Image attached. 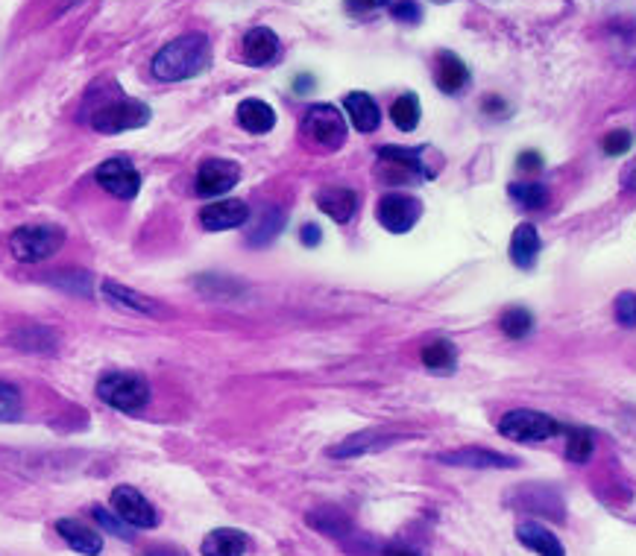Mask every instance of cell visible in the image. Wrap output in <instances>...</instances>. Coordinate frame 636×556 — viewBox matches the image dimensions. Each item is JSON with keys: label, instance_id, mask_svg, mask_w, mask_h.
Instances as JSON below:
<instances>
[{"label": "cell", "instance_id": "obj_1", "mask_svg": "<svg viewBox=\"0 0 636 556\" xmlns=\"http://www.w3.org/2000/svg\"><path fill=\"white\" fill-rule=\"evenodd\" d=\"M209 65V39L194 33L165 44L153 56V74L162 82H179L188 77H197Z\"/></svg>", "mask_w": 636, "mask_h": 556}, {"label": "cell", "instance_id": "obj_2", "mask_svg": "<svg viewBox=\"0 0 636 556\" xmlns=\"http://www.w3.org/2000/svg\"><path fill=\"white\" fill-rule=\"evenodd\" d=\"M147 120H150V109L141 100H132L121 91H115L112 97H100L97 109L91 112V126L97 132H106V135L138 129Z\"/></svg>", "mask_w": 636, "mask_h": 556}, {"label": "cell", "instance_id": "obj_3", "mask_svg": "<svg viewBox=\"0 0 636 556\" xmlns=\"http://www.w3.org/2000/svg\"><path fill=\"white\" fill-rule=\"evenodd\" d=\"M97 396L121 413H141L150 401V384L135 372H106L97 381Z\"/></svg>", "mask_w": 636, "mask_h": 556}, {"label": "cell", "instance_id": "obj_4", "mask_svg": "<svg viewBox=\"0 0 636 556\" xmlns=\"http://www.w3.org/2000/svg\"><path fill=\"white\" fill-rule=\"evenodd\" d=\"M65 243V232L59 226H21L9 238V252L24 264H39L56 255Z\"/></svg>", "mask_w": 636, "mask_h": 556}, {"label": "cell", "instance_id": "obj_5", "mask_svg": "<svg viewBox=\"0 0 636 556\" xmlns=\"http://www.w3.org/2000/svg\"><path fill=\"white\" fill-rule=\"evenodd\" d=\"M302 132L323 150H340L346 141V123L332 103H314L302 118Z\"/></svg>", "mask_w": 636, "mask_h": 556}, {"label": "cell", "instance_id": "obj_6", "mask_svg": "<svg viewBox=\"0 0 636 556\" xmlns=\"http://www.w3.org/2000/svg\"><path fill=\"white\" fill-rule=\"evenodd\" d=\"M560 431V425L554 422L552 416L537 413V410H510L499 419V434L513 439V442H546Z\"/></svg>", "mask_w": 636, "mask_h": 556}, {"label": "cell", "instance_id": "obj_7", "mask_svg": "<svg viewBox=\"0 0 636 556\" xmlns=\"http://www.w3.org/2000/svg\"><path fill=\"white\" fill-rule=\"evenodd\" d=\"M382 161V176L387 182L399 185V182H414V179H431L434 170H428L425 161V147L417 150H402V147H382L379 150Z\"/></svg>", "mask_w": 636, "mask_h": 556}, {"label": "cell", "instance_id": "obj_8", "mask_svg": "<svg viewBox=\"0 0 636 556\" xmlns=\"http://www.w3.org/2000/svg\"><path fill=\"white\" fill-rule=\"evenodd\" d=\"M376 214H379V223H382L387 232L405 235V232H411V229L417 226V220L423 217V202L417 197H411V194L393 191V194H384V197L379 199Z\"/></svg>", "mask_w": 636, "mask_h": 556}, {"label": "cell", "instance_id": "obj_9", "mask_svg": "<svg viewBox=\"0 0 636 556\" xmlns=\"http://www.w3.org/2000/svg\"><path fill=\"white\" fill-rule=\"evenodd\" d=\"M241 179V167L229 159H206L197 170V194L200 197H223Z\"/></svg>", "mask_w": 636, "mask_h": 556}, {"label": "cell", "instance_id": "obj_10", "mask_svg": "<svg viewBox=\"0 0 636 556\" xmlns=\"http://www.w3.org/2000/svg\"><path fill=\"white\" fill-rule=\"evenodd\" d=\"M94 179H97V185H100L103 191H109L112 197L118 199H132L141 191V176H138V170H135L127 159L103 161V164L97 167Z\"/></svg>", "mask_w": 636, "mask_h": 556}, {"label": "cell", "instance_id": "obj_11", "mask_svg": "<svg viewBox=\"0 0 636 556\" xmlns=\"http://www.w3.org/2000/svg\"><path fill=\"white\" fill-rule=\"evenodd\" d=\"M112 510L118 516L127 521L129 527H156L159 524V516H156V507L132 486H118L112 492Z\"/></svg>", "mask_w": 636, "mask_h": 556}, {"label": "cell", "instance_id": "obj_12", "mask_svg": "<svg viewBox=\"0 0 636 556\" xmlns=\"http://www.w3.org/2000/svg\"><path fill=\"white\" fill-rule=\"evenodd\" d=\"M250 217V208L247 202L241 199H220V202H212L200 211V226L206 232H223V229H235L241 223H247Z\"/></svg>", "mask_w": 636, "mask_h": 556}, {"label": "cell", "instance_id": "obj_13", "mask_svg": "<svg viewBox=\"0 0 636 556\" xmlns=\"http://www.w3.org/2000/svg\"><path fill=\"white\" fill-rule=\"evenodd\" d=\"M314 199H317V208L323 214H329L335 223H349L358 211V194L343 185H329V188L317 191Z\"/></svg>", "mask_w": 636, "mask_h": 556}, {"label": "cell", "instance_id": "obj_14", "mask_svg": "<svg viewBox=\"0 0 636 556\" xmlns=\"http://www.w3.org/2000/svg\"><path fill=\"white\" fill-rule=\"evenodd\" d=\"M437 460L449 463V466H464V469H513L516 466L513 457L487 451V448H461V451H452V454H440Z\"/></svg>", "mask_w": 636, "mask_h": 556}, {"label": "cell", "instance_id": "obj_15", "mask_svg": "<svg viewBox=\"0 0 636 556\" xmlns=\"http://www.w3.org/2000/svg\"><path fill=\"white\" fill-rule=\"evenodd\" d=\"M279 56V39L273 30L267 27H255L244 36V44H241V59L247 65H255V68H264L270 65L273 59Z\"/></svg>", "mask_w": 636, "mask_h": 556}, {"label": "cell", "instance_id": "obj_16", "mask_svg": "<svg viewBox=\"0 0 636 556\" xmlns=\"http://www.w3.org/2000/svg\"><path fill=\"white\" fill-rule=\"evenodd\" d=\"M434 82H437V88H440V91H446V94H458L461 88H467V82H469L467 65H464L455 53L440 50V53H437V59H434Z\"/></svg>", "mask_w": 636, "mask_h": 556}, {"label": "cell", "instance_id": "obj_17", "mask_svg": "<svg viewBox=\"0 0 636 556\" xmlns=\"http://www.w3.org/2000/svg\"><path fill=\"white\" fill-rule=\"evenodd\" d=\"M56 530H59V536L65 539V545H71V548L80 551V554L97 556L103 551L100 533L91 530L83 521H77V518H62V521H56Z\"/></svg>", "mask_w": 636, "mask_h": 556}, {"label": "cell", "instance_id": "obj_18", "mask_svg": "<svg viewBox=\"0 0 636 556\" xmlns=\"http://www.w3.org/2000/svg\"><path fill=\"white\" fill-rule=\"evenodd\" d=\"M343 106H346V115H349L352 126H355L358 132H376V129H379L382 112H379V103H376L370 94H364V91L346 94Z\"/></svg>", "mask_w": 636, "mask_h": 556}, {"label": "cell", "instance_id": "obj_19", "mask_svg": "<svg viewBox=\"0 0 636 556\" xmlns=\"http://www.w3.org/2000/svg\"><path fill=\"white\" fill-rule=\"evenodd\" d=\"M516 539L525 545V548H531L537 556H563V545H560V539L549 533L543 524H537V521H522L519 527H516Z\"/></svg>", "mask_w": 636, "mask_h": 556}, {"label": "cell", "instance_id": "obj_20", "mask_svg": "<svg viewBox=\"0 0 636 556\" xmlns=\"http://www.w3.org/2000/svg\"><path fill=\"white\" fill-rule=\"evenodd\" d=\"M540 255V235L531 223H522L513 229V240H510V258L519 270H531L534 261Z\"/></svg>", "mask_w": 636, "mask_h": 556}, {"label": "cell", "instance_id": "obj_21", "mask_svg": "<svg viewBox=\"0 0 636 556\" xmlns=\"http://www.w3.org/2000/svg\"><path fill=\"white\" fill-rule=\"evenodd\" d=\"M103 293H106V299H109V302H115V305H121V308H129V311H135V314L165 317V311H162L153 299H147V296H141V293L129 290V287L118 284V281H106V284H103Z\"/></svg>", "mask_w": 636, "mask_h": 556}, {"label": "cell", "instance_id": "obj_22", "mask_svg": "<svg viewBox=\"0 0 636 556\" xmlns=\"http://www.w3.org/2000/svg\"><path fill=\"white\" fill-rule=\"evenodd\" d=\"M285 223H288V214H285L279 205L261 208L255 226L250 229V235H247V243H250V246H267L270 240L279 238V232L285 229Z\"/></svg>", "mask_w": 636, "mask_h": 556}, {"label": "cell", "instance_id": "obj_23", "mask_svg": "<svg viewBox=\"0 0 636 556\" xmlns=\"http://www.w3.org/2000/svg\"><path fill=\"white\" fill-rule=\"evenodd\" d=\"M203 556H244L247 554V536L241 530H212L203 539Z\"/></svg>", "mask_w": 636, "mask_h": 556}, {"label": "cell", "instance_id": "obj_24", "mask_svg": "<svg viewBox=\"0 0 636 556\" xmlns=\"http://www.w3.org/2000/svg\"><path fill=\"white\" fill-rule=\"evenodd\" d=\"M12 343H15L21 352H36V355H50V352H56V346H59L56 334H53L50 328H44V325H24L21 331L12 334Z\"/></svg>", "mask_w": 636, "mask_h": 556}, {"label": "cell", "instance_id": "obj_25", "mask_svg": "<svg viewBox=\"0 0 636 556\" xmlns=\"http://www.w3.org/2000/svg\"><path fill=\"white\" fill-rule=\"evenodd\" d=\"M238 123L253 132V135H261V132H270L276 126V112L264 103V100H244L238 106Z\"/></svg>", "mask_w": 636, "mask_h": 556}, {"label": "cell", "instance_id": "obj_26", "mask_svg": "<svg viewBox=\"0 0 636 556\" xmlns=\"http://www.w3.org/2000/svg\"><path fill=\"white\" fill-rule=\"evenodd\" d=\"M423 363L425 369H431V372H437V375L452 372V369H455V346H452L449 340H437V343L425 346Z\"/></svg>", "mask_w": 636, "mask_h": 556}, {"label": "cell", "instance_id": "obj_27", "mask_svg": "<svg viewBox=\"0 0 636 556\" xmlns=\"http://www.w3.org/2000/svg\"><path fill=\"white\" fill-rule=\"evenodd\" d=\"M508 194L522 208H528V211H537V208H546L549 205V191L540 182H513L508 188Z\"/></svg>", "mask_w": 636, "mask_h": 556}, {"label": "cell", "instance_id": "obj_28", "mask_svg": "<svg viewBox=\"0 0 636 556\" xmlns=\"http://www.w3.org/2000/svg\"><path fill=\"white\" fill-rule=\"evenodd\" d=\"M390 115H393L396 129H402V132L417 129V123H420V100H417V94H402V97L393 103Z\"/></svg>", "mask_w": 636, "mask_h": 556}, {"label": "cell", "instance_id": "obj_29", "mask_svg": "<svg viewBox=\"0 0 636 556\" xmlns=\"http://www.w3.org/2000/svg\"><path fill=\"white\" fill-rule=\"evenodd\" d=\"M387 442H390L387 434L367 431V434H358V437L346 439L343 445H338V448L332 451V457H355V454H364V451H370V448H382Z\"/></svg>", "mask_w": 636, "mask_h": 556}, {"label": "cell", "instance_id": "obj_30", "mask_svg": "<svg viewBox=\"0 0 636 556\" xmlns=\"http://www.w3.org/2000/svg\"><path fill=\"white\" fill-rule=\"evenodd\" d=\"M593 434L584 431V428H569L566 431V457L572 463H587L593 457Z\"/></svg>", "mask_w": 636, "mask_h": 556}, {"label": "cell", "instance_id": "obj_31", "mask_svg": "<svg viewBox=\"0 0 636 556\" xmlns=\"http://www.w3.org/2000/svg\"><path fill=\"white\" fill-rule=\"evenodd\" d=\"M499 325H502V331L513 337V340H519V337H525L528 331H531V325H534V317L525 311V308H519V305H513L508 308L502 319H499Z\"/></svg>", "mask_w": 636, "mask_h": 556}, {"label": "cell", "instance_id": "obj_32", "mask_svg": "<svg viewBox=\"0 0 636 556\" xmlns=\"http://www.w3.org/2000/svg\"><path fill=\"white\" fill-rule=\"evenodd\" d=\"M50 284L68 290V293H77V296H88L91 293V276L88 273H80V270H62V273H53L47 276Z\"/></svg>", "mask_w": 636, "mask_h": 556}, {"label": "cell", "instance_id": "obj_33", "mask_svg": "<svg viewBox=\"0 0 636 556\" xmlns=\"http://www.w3.org/2000/svg\"><path fill=\"white\" fill-rule=\"evenodd\" d=\"M21 416V393L0 381V422H15Z\"/></svg>", "mask_w": 636, "mask_h": 556}, {"label": "cell", "instance_id": "obj_34", "mask_svg": "<svg viewBox=\"0 0 636 556\" xmlns=\"http://www.w3.org/2000/svg\"><path fill=\"white\" fill-rule=\"evenodd\" d=\"M94 518H97V521H100L109 533H115L118 539H127V542H132V530H129L127 521L118 516V513H109V510L97 507V510H94Z\"/></svg>", "mask_w": 636, "mask_h": 556}, {"label": "cell", "instance_id": "obj_35", "mask_svg": "<svg viewBox=\"0 0 636 556\" xmlns=\"http://www.w3.org/2000/svg\"><path fill=\"white\" fill-rule=\"evenodd\" d=\"M390 15H393L396 21L417 24V21L423 18V9H420L417 0H396V3H390Z\"/></svg>", "mask_w": 636, "mask_h": 556}, {"label": "cell", "instance_id": "obj_36", "mask_svg": "<svg viewBox=\"0 0 636 556\" xmlns=\"http://www.w3.org/2000/svg\"><path fill=\"white\" fill-rule=\"evenodd\" d=\"M616 319L625 328H636V293H622L616 299Z\"/></svg>", "mask_w": 636, "mask_h": 556}, {"label": "cell", "instance_id": "obj_37", "mask_svg": "<svg viewBox=\"0 0 636 556\" xmlns=\"http://www.w3.org/2000/svg\"><path fill=\"white\" fill-rule=\"evenodd\" d=\"M631 144H634V138H631L628 132H610V135L604 138V153H607V156H622V153L631 150Z\"/></svg>", "mask_w": 636, "mask_h": 556}, {"label": "cell", "instance_id": "obj_38", "mask_svg": "<svg viewBox=\"0 0 636 556\" xmlns=\"http://www.w3.org/2000/svg\"><path fill=\"white\" fill-rule=\"evenodd\" d=\"M543 167V156L540 153H534V150H525L522 156H519V170H528V173H534V170H540Z\"/></svg>", "mask_w": 636, "mask_h": 556}, {"label": "cell", "instance_id": "obj_39", "mask_svg": "<svg viewBox=\"0 0 636 556\" xmlns=\"http://www.w3.org/2000/svg\"><path fill=\"white\" fill-rule=\"evenodd\" d=\"M320 238H323V235H320V229H317L314 223L302 226V232H299V240H302L305 246H317V243H320Z\"/></svg>", "mask_w": 636, "mask_h": 556}, {"label": "cell", "instance_id": "obj_40", "mask_svg": "<svg viewBox=\"0 0 636 556\" xmlns=\"http://www.w3.org/2000/svg\"><path fill=\"white\" fill-rule=\"evenodd\" d=\"M384 556H423L420 551H414V548H408V545H390Z\"/></svg>", "mask_w": 636, "mask_h": 556}, {"label": "cell", "instance_id": "obj_41", "mask_svg": "<svg viewBox=\"0 0 636 556\" xmlns=\"http://www.w3.org/2000/svg\"><path fill=\"white\" fill-rule=\"evenodd\" d=\"M144 556H182L176 548H168V545H156L150 551H144Z\"/></svg>", "mask_w": 636, "mask_h": 556}, {"label": "cell", "instance_id": "obj_42", "mask_svg": "<svg viewBox=\"0 0 636 556\" xmlns=\"http://www.w3.org/2000/svg\"><path fill=\"white\" fill-rule=\"evenodd\" d=\"M622 185H625V191H636V167L625 170V176H622Z\"/></svg>", "mask_w": 636, "mask_h": 556}, {"label": "cell", "instance_id": "obj_43", "mask_svg": "<svg viewBox=\"0 0 636 556\" xmlns=\"http://www.w3.org/2000/svg\"><path fill=\"white\" fill-rule=\"evenodd\" d=\"M364 9H379V6H390V0H355Z\"/></svg>", "mask_w": 636, "mask_h": 556}, {"label": "cell", "instance_id": "obj_44", "mask_svg": "<svg viewBox=\"0 0 636 556\" xmlns=\"http://www.w3.org/2000/svg\"><path fill=\"white\" fill-rule=\"evenodd\" d=\"M311 85H314V80L302 74V77H299V80H297V91H299V94H305V88H311Z\"/></svg>", "mask_w": 636, "mask_h": 556}, {"label": "cell", "instance_id": "obj_45", "mask_svg": "<svg viewBox=\"0 0 636 556\" xmlns=\"http://www.w3.org/2000/svg\"><path fill=\"white\" fill-rule=\"evenodd\" d=\"M437 3H443V0H437Z\"/></svg>", "mask_w": 636, "mask_h": 556}]
</instances>
